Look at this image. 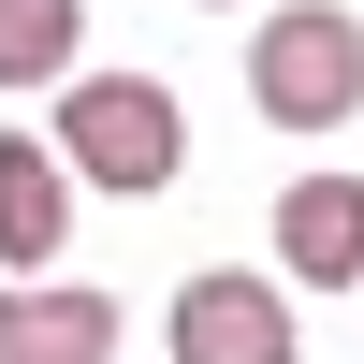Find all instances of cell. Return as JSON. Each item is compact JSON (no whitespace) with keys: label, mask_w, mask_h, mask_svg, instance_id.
Returning a JSON list of instances; mask_svg holds the SVG:
<instances>
[{"label":"cell","mask_w":364,"mask_h":364,"mask_svg":"<svg viewBox=\"0 0 364 364\" xmlns=\"http://www.w3.org/2000/svg\"><path fill=\"white\" fill-rule=\"evenodd\" d=\"M87 0H0V87H73Z\"/></svg>","instance_id":"7"},{"label":"cell","mask_w":364,"mask_h":364,"mask_svg":"<svg viewBox=\"0 0 364 364\" xmlns=\"http://www.w3.org/2000/svg\"><path fill=\"white\" fill-rule=\"evenodd\" d=\"M73 233V161L58 132H0V277H44Z\"/></svg>","instance_id":"5"},{"label":"cell","mask_w":364,"mask_h":364,"mask_svg":"<svg viewBox=\"0 0 364 364\" xmlns=\"http://www.w3.org/2000/svg\"><path fill=\"white\" fill-rule=\"evenodd\" d=\"M277 277L364 291V175H291L277 190Z\"/></svg>","instance_id":"6"},{"label":"cell","mask_w":364,"mask_h":364,"mask_svg":"<svg viewBox=\"0 0 364 364\" xmlns=\"http://www.w3.org/2000/svg\"><path fill=\"white\" fill-rule=\"evenodd\" d=\"M248 117L262 132H336V117H364V15L277 0L248 29Z\"/></svg>","instance_id":"2"},{"label":"cell","mask_w":364,"mask_h":364,"mask_svg":"<svg viewBox=\"0 0 364 364\" xmlns=\"http://www.w3.org/2000/svg\"><path fill=\"white\" fill-rule=\"evenodd\" d=\"M175 364H291V291L219 262V277H175Z\"/></svg>","instance_id":"3"},{"label":"cell","mask_w":364,"mask_h":364,"mask_svg":"<svg viewBox=\"0 0 364 364\" xmlns=\"http://www.w3.org/2000/svg\"><path fill=\"white\" fill-rule=\"evenodd\" d=\"M0 364H117V291H87V277H0Z\"/></svg>","instance_id":"4"},{"label":"cell","mask_w":364,"mask_h":364,"mask_svg":"<svg viewBox=\"0 0 364 364\" xmlns=\"http://www.w3.org/2000/svg\"><path fill=\"white\" fill-rule=\"evenodd\" d=\"M58 161L87 175V190H175L190 175V117H175L161 73H73L58 87Z\"/></svg>","instance_id":"1"}]
</instances>
